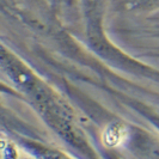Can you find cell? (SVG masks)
Wrapping results in <instances>:
<instances>
[{
    "label": "cell",
    "instance_id": "6da1fadb",
    "mask_svg": "<svg viewBox=\"0 0 159 159\" xmlns=\"http://www.w3.org/2000/svg\"><path fill=\"white\" fill-rule=\"evenodd\" d=\"M125 135L126 134L122 128L112 126L104 133V140L108 143V145L114 146V145H119L125 139Z\"/></svg>",
    "mask_w": 159,
    "mask_h": 159
}]
</instances>
